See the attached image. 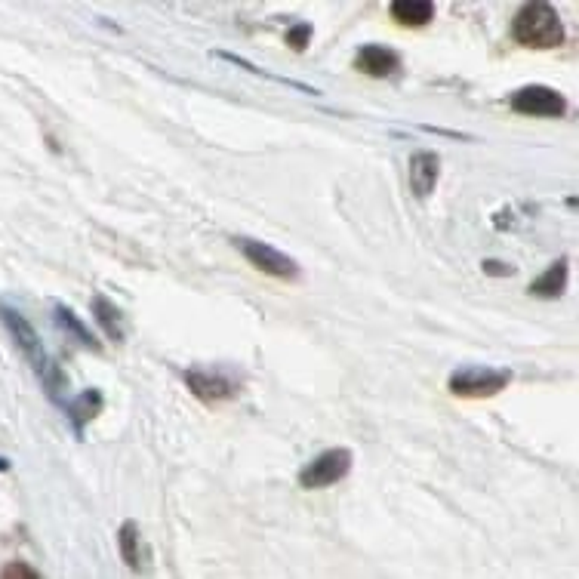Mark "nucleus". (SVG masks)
Returning <instances> with one entry per match:
<instances>
[{
  "label": "nucleus",
  "mask_w": 579,
  "mask_h": 579,
  "mask_svg": "<svg viewBox=\"0 0 579 579\" xmlns=\"http://www.w3.org/2000/svg\"><path fill=\"white\" fill-rule=\"evenodd\" d=\"M438 173H441V158L435 151H416L410 164H407V179H410V191L416 198H429L435 185H438Z\"/></svg>",
  "instance_id": "8"
},
{
  "label": "nucleus",
  "mask_w": 579,
  "mask_h": 579,
  "mask_svg": "<svg viewBox=\"0 0 579 579\" xmlns=\"http://www.w3.org/2000/svg\"><path fill=\"white\" fill-rule=\"evenodd\" d=\"M349 472H352V453L345 447H336V450H327L318 459L308 462V466L299 472V484L305 490H321V487L342 481Z\"/></svg>",
  "instance_id": "6"
},
{
  "label": "nucleus",
  "mask_w": 579,
  "mask_h": 579,
  "mask_svg": "<svg viewBox=\"0 0 579 579\" xmlns=\"http://www.w3.org/2000/svg\"><path fill=\"white\" fill-rule=\"evenodd\" d=\"M308 37H312V25H305V22L287 31V41H290V47H293V50H305Z\"/></svg>",
  "instance_id": "17"
},
{
  "label": "nucleus",
  "mask_w": 579,
  "mask_h": 579,
  "mask_svg": "<svg viewBox=\"0 0 579 579\" xmlns=\"http://www.w3.org/2000/svg\"><path fill=\"white\" fill-rule=\"evenodd\" d=\"M121 555L127 561L130 570H142V536H139V527L133 521H127L121 527Z\"/></svg>",
  "instance_id": "13"
},
{
  "label": "nucleus",
  "mask_w": 579,
  "mask_h": 579,
  "mask_svg": "<svg viewBox=\"0 0 579 579\" xmlns=\"http://www.w3.org/2000/svg\"><path fill=\"white\" fill-rule=\"evenodd\" d=\"M182 379H185L188 389L195 392V398H201L204 404H222V401L238 398V392H241V382L225 370L188 367L182 373Z\"/></svg>",
  "instance_id": "4"
},
{
  "label": "nucleus",
  "mask_w": 579,
  "mask_h": 579,
  "mask_svg": "<svg viewBox=\"0 0 579 579\" xmlns=\"http://www.w3.org/2000/svg\"><path fill=\"white\" fill-rule=\"evenodd\" d=\"M484 272H487V275H512L515 268L506 265V262H484Z\"/></svg>",
  "instance_id": "18"
},
{
  "label": "nucleus",
  "mask_w": 579,
  "mask_h": 579,
  "mask_svg": "<svg viewBox=\"0 0 579 579\" xmlns=\"http://www.w3.org/2000/svg\"><path fill=\"white\" fill-rule=\"evenodd\" d=\"M512 382L509 370H499V367H459L450 376V392L456 398H493L506 389Z\"/></svg>",
  "instance_id": "3"
},
{
  "label": "nucleus",
  "mask_w": 579,
  "mask_h": 579,
  "mask_svg": "<svg viewBox=\"0 0 579 579\" xmlns=\"http://www.w3.org/2000/svg\"><path fill=\"white\" fill-rule=\"evenodd\" d=\"M355 68L364 71L367 77H392L401 68V56L389 47L379 44H367L361 47V53L355 56Z\"/></svg>",
  "instance_id": "9"
},
{
  "label": "nucleus",
  "mask_w": 579,
  "mask_h": 579,
  "mask_svg": "<svg viewBox=\"0 0 579 579\" xmlns=\"http://www.w3.org/2000/svg\"><path fill=\"white\" fill-rule=\"evenodd\" d=\"M93 312H96V321L102 324L105 336L114 339V342H121L124 339V321H121V312L114 308L105 296H96L93 299Z\"/></svg>",
  "instance_id": "12"
},
{
  "label": "nucleus",
  "mask_w": 579,
  "mask_h": 579,
  "mask_svg": "<svg viewBox=\"0 0 579 579\" xmlns=\"http://www.w3.org/2000/svg\"><path fill=\"white\" fill-rule=\"evenodd\" d=\"M509 105L518 114H530V118H561L567 111V102L558 90L533 84V87H521L509 96Z\"/></svg>",
  "instance_id": "7"
},
{
  "label": "nucleus",
  "mask_w": 579,
  "mask_h": 579,
  "mask_svg": "<svg viewBox=\"0 0 579 579\" xmlns=\"http://www.w3.org/2000/svg\"><path fill=\"white\" fill-rule=\"evenodd\" d=\"M564 287H567V259H558L546 268L543 278H536L530 284V293L539 296V299H555V296L564 293Z\"/></svg>",
  "instance_id": "11"
},
{
  "label": "nucleus",
  "mask_w": 579,
  "mask_h": 579,
  "mask_svg": "<svg viewBox=\"0 0 579 579\" xmlns=\"http://www.w3.org/2000/svg\"><path fill=\"white\" fill-rule=\"evenodd\" d=\"M99 407H102V398H99V392H87V395H81L74 404H71V416H74V426L81 429L87 419H93L96 413H99Z\"/></svg>",
  "instance_id": "15"
},
{
  "label": "nucleus",
  "mask_w": 579,
  "mask_h": 579,
  "mask_svg": "<svg viewBox=\"0 0 579 579\" xmlns=\"http://www.w3.org/2000/svg\"><path fill=\"white\" fill-rule=\"evenodd\" d=\"M56 321L68 330V333H74L77 339H81V345H87V349H93V352H99V342L90 336V330L77 321V315L71 312V308H65V305H56Z\"/></svg>",
  "instance_id": "14"
},
{
  "label": "nucleus",
  "mask_w": 579,
  "mask_h": 579,
  "mask_svg": "<svg viewBox=\"0 0 579 579\" xmlns=\"http://www.w3.org/2000/svg\"><path fill=\"white\" fill-rule=\"evenodd\" d=\"M392 19L404 28H422L435 19V4L432 0H395L389 7Z\"/></svg>",
  "instance_id": "10"
},
{
  "label": "nucleus",
  "mask_w": 579,
  "mask_h": 579,
  "mask_svg": "<svg viewBox=\"0 0 579 579\" xmlns=\"http://www.w3.org/2000/svg\"><path fill=\"white\" fill-rule=\"evenodd\" d=\"M512 37L530 50H552L564 44V25L549 4H524L512 19Z\"/></svg>",
  "instance_id": "2"
},
{
  "label": "nucleus",
  "mask_w": 579,
  "mask_h": 579,
  "mask_svg": "<svg viewBox=\"0 0 579 579\" xmlns=\"http://www.w3.org/2000/svg\"><path fill=\"white\" fill-rule=\"evenodd\" d=\"M0 579H41V576H37V570H34V567H28V564H22V561H13V564H7V567H4V573H0Z\"/></svg>",
  "instance_id": "16"
},
{
  "label": "nucleus",
  "mask_w": 579,
  "mask_h": 579,
  "mask_svg": "<svg viewBox=\"0 0 579 579\" xmlns=\"http://www.w3.org/2000/svg\"><path fill=\"white\" fill-rule=\"evenodd\" d=\"M231 244H235V247L247 256V262H250L253 268H259L262 275H272V278H278V281H296V278H299L296 259H290V256L281 253V250H275L272 244H262V241H253V238H235Z\"/></svg>",
  "instance_id": "5"
},
{
  "label": "nucleus",
  "mask_w": 579,
  "mask_h": 579,
  "mask_svg": "<svg viewBox=\"0 0 579 579\" xmlns=\"http://www.w3.org/2000/svg\"><path fill=\"white\" fill-rule=\"evenodd\" d=\"M0 321H4V327L10 330V336L16 339V345H19V352L25 355V361L34 367V373L41 376V382L50 389V395L56 398L59 392H62V385H65V379H62V373L56 370V364L50 361V355H47V349L41 345V339H37V333H34V327L16 312V308H7V305H0Z\"/></svg>",
  "instance_id": "1"
}]
</instances>
